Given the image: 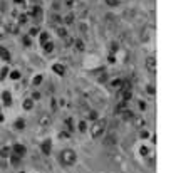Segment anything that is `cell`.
Instances as JSON below:
<instances>
[{
    "mask_svg": "<svg viewBox=\"0 0 176 173\" xmlns=\"http://www.w3.org/2000/svg\"><path fill=\"white\" fill-rule=\"evenodd\" d=\"M59 161H61L62 166L69 168V166H74L76 161H77V155L74 150H71V148H66V150L61 151V155H59Z\"/></svg>",
    "mask_w": 176,
    "mask_h": 173,
    "instance_id": "obj_1",
    "label": "cell"
},
{
    "mask_svg": "<svg viewBox=\"0 0 176 173\" xmlns=\"http://www.w3.org/2000/svg\"><path fill=\"white\" fill-rule=\"evenodd\" d=\"M15 2H17V3H22V2H24V0H15Z\"/></svg>",
    "mask_w": 176,
    "mask_h": 173,
    "instance_id": "obj_43",
    "label": "cell"
},
{
    "mask_svg": "<svg viewBox=\"0 0 176 173\" xmlns=\"http://www.w3.org/2000/svg\"><path fill=\"white\" fill-rule=\"evenodd\" d=\"M126 106H128V101H119V103H117V106H116V113H117V114L123 113L126 109Z\"/></svg>",
    "mask_w": 176,
    "mask_h": 173,
    "instance_id": "obj_12",
    "label": "cell"
},
{
    "mask_svg": "<svg viewBox=\"0 0 176 173\" xmlns=\"http://www.w3.org/2000/svg\"><path fill=\"white\" fill-rule=\"evenodd\" d=\"M13 126H15L17 130H24V128H25V121H24V120H17Z\"/></svg>",
    "mask_w": 176,
    "mask_h": 173,
    "instance_id": "obj_19",
    "label": "cell"
},
{
    "mask_svg": "<svg viewBox=\"0 0 176 173\" xmlns=\"http://www.w3.org/2000/svg\"><path fill=\"white\" fill-rule=\"evenodd\" d=\"M19 173H25V171H19Z\"/></svg>",
    "mask_w": 176,
    "mask_h": 173,
    "instance_id": "obj_44",
    "label": "cell"
},
{
    "mask_svg": "<svg viewBox=\"0 0 176 173\" xmlns=\"http://www.w3.org/2000/svg\"><path fill=\"white\" fill-rule=\"evenodd\" d=\"M66 5L67 7H72V5H74V0H66Z\"/></svg>",
    "mask_w": 176,
    "mask_h": 173,
    "instance_id": "obj_37",
    "label": "cell"
},
{
    "mask_svg": "<svg viewBox=\"0 0 176 173\" xmlns=\"http://www.w3.org/2000/svg\"><path fill=\"white\" fill-rule=\"evenodd\" d=\"M8 158H10V163H12L13 166H19V165H20V161H22V158L20 156H15V155H10Z\"/></svg>",
    "mask_w": 176,
    "mask_h": 173,
    "instance_id": "obj_14",
    "label": "cell"
},
{
    "mask_svg": "<svg viewBox=\"0 0 176 173\" xmlns=\"http://www.w3.org/2000/svg\"><path fill=\"white\" fill-rule=\"evenodd\" d=\"M10 77L13 79V81H15V79L20 77V72H19V71H12V72H10Z\"/></svg>",
    "mask_w": 176,
    "mask_h": 173,
    "instance_id": "obj_29",
    "label": "cell"
},
{
    "mask_svg": "<svg viewBox=\"0 0 176 173\" xmlns=\"http://www.w3.org/2000/svg\"><path fill=\"white\" fill-rule=\"evenodd\" d=\"M77 130H79L81 133H86V130H87V125H86V121H81L79 125H77Z\"/></svg>",
    "mask_w": 176,
    "mask_h": 173,
    "instance_id": "obj_20",
    "label": "cell"
},
{
    "mask_svg": "<svg viewBox=\"0 0 176 173\" xmlns=\"http://www.w3.org/2000/svg\"><path fill=\"white\" fill-rule=\"evenodd\" d=\"M64 22H66V24H69V25H71V24L74 22V15H72V14H69V15H66Z\"/></svg>",
    "mask_w": 176,
    "mask_h": 173,
    "instance_id": "obj_27",
    "label": "cell"
},
{
    "mask_svg": "<svg viewBox=\"0 0 176 173\" xmlns=\"http://www.w3.org/2000/svg\"><path fill=\"white\" fill-rule=\"evenodd\" d=\"M148 136H149L148 131H141V138H148Z\"/></svg>",
    "mask_w": 176,
    "mask_h": 173,
    "instance_id": "obj_38",
    "label": "cell"
},
{
    "mask_svg": "<svg viewBox=\"0 0 176 173\" xmlns=\"http://www.w3.org/2000/svg\"><path fill=\"white\" fill-rule=\"evenodd\" d=\"M12 155V148L10 146H2V150H0V156L2 158H8Z\"/></svg>",
    "mask_w": 176,
    "mask_h": 173,
    "instance_id": "obj_10",
    "label": "cell"
},
{
    "mask_svg": "<svg viewBox=\"0 0 176 173\" xmlns=\"http://www.w3.org/2000/svg\"><path fill=\"white\" fill-rule=\"evenodd\" d=\"M89 118H91V120H94V121H96V120H97V113L91 111V113H89Z\"/></svg>",
    "mask_w": 176,
    "mask_h": 173,
    "instance_id": "obj_32",
    "label": "cell"
},
{
    "mask_svg": "<svg viewBox=\"0 0 176 173\" xmlns=\"http://www.w3.org/2000/svg\"><path fill=\"white\" fill-rule=\"evenodd\" d=\"M111 86L112 87H121V86H123V79H116V81H112Z\"/></svg>",
    "mask_w": 176,
    "mask_h": 173,
    "instance_id": "obj_26",
    "label": "cell"
},
{
    "mask_svg": "<svg viewBox=\"0 0 176 173\" xmlns=\"http://www.w3.org/2000/svg\"><path fill=\"white\" fill-rule=\"evenodd\" d=\"M0 116H2V114H0Z\"/></svg>",
    "mask_w": 176,
    "mask_h": 173,
    "instance_id": "obj_45",
    "label": "cell"
},
{
    "mask_svg": "<svg viewBox=\"0 0 176 173\" xmlns=\"http://www.w3.org/2000/svg\"><path fill=\"white\" fill-rule=\"evenodd\" d=\"M52 20H54V24H59V22H61V17H59V15H54Z\"/></svg>",
    "mask_w": 176,
    "mask_h": 173,
    "instance_id": "obj_36",
    "label": "cell"
},
{
    "mask_svg": "<svg viewBox=\"0 0 176 173\" xmlns=\"http://www.w3.org/2000/svg\"><path fill=\"white\" fill-rule=\"evenodd\" d=\"M119 114L123 116V120H124V121H131V120L134 118V113L131 111V109H124L123 113H119Z\"/></svg>",
    "mask_w": 176,
    "mask_h": 173,
    "instance_id": "obj_7",
    "label": "cell"
},
{
    "mask_svg": "<svg viewBox=\"0 0 176 173\" xmlns=\"http://www.w3.org/2000/svg\"><path fill=\"white\" fill-rule=\"evenodd\" d=\"M54 72H56V74H59V76H64V74H66V67L64 66H62V64H54Z\"/></svg>",
    "mask_w": 176,
    "mask_h": 173,
    "instance_id": "obj_8",
    "label": "cell"
},
{
    "mask_svg": "<svg viewBox=\"0 0 176 173\" xmlns=\"http://www.w3.org/2000/svg\"><path fill=\"white\" fill-rule=\"evenodd\" d=\"M76 46H77V49H79V51H84V42L77 41V42H76Z\"/></svg>",
    "mask_w": 176,
    "mask_h": 173,
    "instance_id": "obj_30",
    "label": "cell"
},
{
    "mask_svg": "<svg viewBox=\"0 0 176 173\" xmlns=\"http://www.w3.org/2000/svg\"><path fill=\"white\" fill-rule=\"evenodd\" d=\"M139 108H141V109H146V104H144V103H143V101H141V103H139Z\"/></svg>",
    "mask_w": 176,
    "mask_h": 173,
    "instance_id": "obj_42",
    "label": "cell"
},
{
    "mask_svg": "<svg viewBox=\"0 0 176 173\" xmlns=\"http://www.w3.org/2000/svg\"><path fill=\"white\" fill-rule=\"evenodd\" d=\"M117 51V44H112L111 46V52H116Z\"/></svg>",
    "mask_w": 176,
    "mask_h": 173,
    "instance_id": "obj_39",
    "label": "cell"
},
{
    "mask_svg": "<svg viewBox=\"0 0 176 173\" xmlns=\"http://www.w3.org/2000/svg\"><path fill=\"white\" fill-rule=\"evenodd\" d=\"M106 3H107L109 7H117V5L121 3V0H106Z\"/></svg>",
    "mask_w": 176,
    "mask_h": 173,
    "instance_id": "obj_23",
    "label": "cell"
},
{
    "mask_svg": "<svg viewBox=\"0 0 176 173\" xmlns=\"http://www.w3.org/2000/svg\"><path fill=\"white\" fill-rule=\"evenodd\" d=\"M106 128H107V121L106 120H96L94 125L91 126V135L92 138H99L106 133Z\"/></svg>",
    "mask_w": 176,
    "mask_h": 173,
    "instance_id": "obj_2",
    "label": "cell"
},
{
    "mask_svg": "<svg viewBox=\"0 0 176 173\" xmlns=\"http://www.w3.org/2000/svg\"><path fill=\"white\" fill-rule=\"evenodd\" d=\"M59 36H61V37H67V32H66V29H59Z\"/></svg>",
    "mask_w": 176,
    "mask_h": 173,
    "instance_id": "obj_31",
    "label": "cell"
},
{
    "mask_svg": "<svg viewBox=\"0 0 176 173\" xmlns=\"http://www.w3.org/2000/svg\"><path fill=\"white\" fill-rule=\"evenodd\" d=\"M45 42H49V34H47V32H42V34H40V44L44 46Z\"/></svg>",
    "mask_w": 176,
    "mask_h": 173,
    "instance_id": "obj_21",
    "label": "cell"
},
{
    "mask_svg": "<svg viewBox=\"0 0 176 173\" xmlns=\"http://www.w3.org/2000/svg\"><path fill=\"white\" fill-rule=\"evenodd\" d=\"M141 153H143V155H146V153H148V148L143 146V148H141Z\"/></svg>",
    "mask_w": 176,
    "mask_h": 173,
    "instance_id": "obj_41",
    "label": "cell"
},
{
    "mask_svg": "<svg viewBox=\"0 0 176 173\" xmlns=\"http://www.w3.org/2000/svg\"><path fill=\"white\" fill-rule=\"evenodd\" d=\"M146 91H148L149 94H154V86H148V87H146Z\"/></svg>",
    "mask_w": 176,
    "mask_h": 173,
    "instance_id": "obj_33",
    "label": "cell"
},
{
    "mask_svg": "<svg viewBox=\"0 0 176 173\" xmlns=\"http://www.w3.org/2000/svg\"><path fill=\"white\" fill-rule=\"evenodd\" d=\"M42 47H44V51H45L47 54H51V52L54 51V44H52V42H45Z\"/></svg>",
    "mask_w": 176,
    "mask_h": 173,
    "instance_id": "obj_16",
    "label": "cell"
},
{
    "mask_svg": "<svg viewBox=\"0 0 176 173\" xmlns=\"http://www.w3.org/2000/svg\"><path fill=\"white\" fill-rule=\"evenodd\" d=\"M51 123H52V120H51L49 114H42L40 118H39V126H42V128H49Z\"/></svg>",
    "mask_w": 176,
    "mask_h": 173,
    "instance_id": "obj_6",
    "label": "cell"
},
{
    "mask_svg": "<svg viewBox=\"0 0 176 173\" xmlns=\"http://www.w3.org/2000/svg\"><path fill=\"white\" fill-rule=\"evenodd\" d=\"M24 44H25V46H30V44H32L30 37H25V39H24Z\"/></svg>",
    "mask_w": 176,
    "mask_h": 173,
    "instance_id": "obj_35",
    "label": "cell"
},
{
    "mask_svg": "<svg viewBox=\"0 0 176 173\" xmlns=\"http://www.w3.org/2000/svg\"><path fill=\"white\" fill-rule=\"evenodd\" d=\"M133 123H134L136 128H143L144 126V120H143V118H139V116H134L133 118Z\"/></svg>",
    "mask_w": 176,
    "mask_h": 173,
    "instance_id": "obj_13",
    "label": "cell"
},
{
    "mask_svg": "<svg viewBox=\"0 0 176 173\" xmlns=\"http://www.w3.org/2000/svg\"><path fill=\"white\" fill-rule=\"evenodd\" d=\"M5 34H7V27L3 25L2 22H0V39H3V37H5Z\"/></svg>",
    "mask_w": 176,
    "mask_h": 173,
    "instance_id": "obj_24",
    "label": "cell"
},
{
    "mask_svg": "<svg viewBox=\"0 0 176 173\" xmlns=\"http://www.w3.org/2000/svg\"><path fill=\"white\" fill-rule=\"evenodd\" d=\"M0 57H2L3 61L10 62V54H8V51H7L5 47H0Z\"/></svg>",
    "mask_w": 176,
    "mask_h": 173,
    "instance_id": "obj_11",
    "label": "cell"
},
{
    "mask_svg": "<svg viewBox=\"0 0 176 173\" xmlns=\"http://www.w3.org/2000/svg\"><path fill=\"white\" fill-rule=\"evenodd\" d=\"M148 32H149V29H148V27H144V29H143V34H141V41H143V42H148V41H149Z\"/></svg>",
    "mask_w": 176,
    "mask_h": 173,
    "instance_id": "obj_15",
    "label": "cell"
},
{
    "mask_svg": "<svg viewBox=\"0 0 176 173\" xmlns=\"http://www.w3.org/2000/svg\"><path fill=\"white\" fill-rule=\"evenodd\" d=\"M114 143H116V136L114 135H109L106 138V145H114Z\"/></svg>",
    "mask_w": 176,
    "mask_h": 173,
    "instance_id": "obj_22",
    "label": "cell"
},
{
    "mask_svg": "<svg viewBox=\"0 0 176 173\" xmlns=\"http://www.w3.org/2000/svg\"><path fill=\"white\" fill-rule=\"evenodd\" d=\"M2 98H3V101H5V104H10V92H8V91L3 92Z\"/></svg>",
    "mask_w": 176,
    "mask_h": 173,
    "instance_id": "obj_25",
    "label": "cell"
},
{
    "mask_svg": "<svg viewBox=\"0 0 176 173\" xmlns=\"http://www.w3.org/2000/svg\"><path fill=\"white\" fill-rule=\"evenodd\" d=\"M32 15H34V19L39 22V20L42 19V8H40V7H34V8H32Z\"/></svg>",
    "mask_w": 176,
    "mask_h": 173,
    "instance_id": "obj_9",
    "label": "cell"
},
{
    "mask_svg": "<svg viewBox=\"0 0 176 173\" xmlns=\"http://www.w3.org/2000/svg\"><path fill=\"white\" fill-rule=\"evenodd\" d=\"M12 155L24 158V156L27 155V148L24 146V145H13V146H12Z\"/></svg>",
    "mask_w": 176,
    "mask_h": 173,
    "instance_id": "obj_3",
    "label": "cell"
},
{
    "mask_svg": "<svg viewBox=\"0 0 176 173\" xmlns=\"http://www.w3.org/2000/svg\"><path fill=\"white\" fill-rule=\"evenodd\" d=\"M42 84V76H35L34 77V86H40Z\"/></svg>",
    "mask_w": 176,
    "mask_h": 173,
    "instance_id": "obj_28",
    "label": "cell"
},
{
    "mask_svg": "<svg viewBox=\"0 0 176 173\" xmlns=\"http://www.w3.org/2000/svg\"><path fill=\"white\" fill-rule=\"evenodd\" d=\"M25 22H27V17L22 15V17H20V24H25Z\"/></svg>",
    "mask_w": 176,
    "mask_h": 173,
    "instance_id": "obj_40",
    "label": "cell"
},
{
    "mask_svg": "<svg viewBox=\"0 0 176 173\" xmlns=\"http://www.w3.org/2000/svg\"><path fill=\"white\" fill-rule=\"evenodd\" d=\"M32 108H34V101L32 99H25V101H24V109H32Z\"/></svg>",
    "mask_w": 176,
    "mask_h": 173,
    "instance_id": "obj_17",
    "label": "cell"
},
{
    "mask_svg": "<svg viewBox=\"0 0 176 173\" xmlns=\"http://www.w3.org/2000/svg\"><path fill=\"white\" fill-rule=\"evenodd\" d=\"M66 126H67V131H72V130H74V123H72V118H67V120H66Z\"/></svg>",
    "mask_w": 176,
    "mask_h": 173,
    "instance_id": "obj_18",
    "label": "cell"
},
{
    "mask_svg": "<svg viewBox=\"0 0 176 173\" xmlns=\"http://www.w3.org/2000/svg\"><path fill=\"white\" fill-rule=\"evenodd\" d=\"M146 69H148L151 74H156V57L154 56H149L146 59Z\"/></svg>",
    "mask_w": 176,
    "mask_h": 173,
    "instance_id": "obj_4",
    "label": "cell"
},
{
    "mask_svg": "<svg viewBox=\"0 0 176 173\" xmlns=\"http://www.w3.org/2000/svg\"><path fill=\"white\" fill-rule=\"evenodd\" d=\"M71 136V133H61V135H59V138H62V140H64V138H69Z\"/></svg>",
    "mask_w": 176,
    "mask_h": 173,
    "instance_id": "obj_34",
    "label": "cell"
},
{
    "mask_svg": "<svg viewBox=\"0 0 176 173\" xmlns=\"http://www.w3.org/2000/svg\"><path fill=\"white\" fill-rule=\"evenodd\" d=\"M40 150H42V155L49 156V155H51V151H52V141H51V140H45V141H42V146H40Z\"/></svg>",
    "mask_w": 176,
    "mask_h": 173,
    "instance_id": "obj_5",
    "label": "cell"
}]
</instances>
